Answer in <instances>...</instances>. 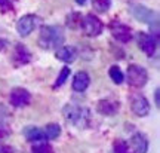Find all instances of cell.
Instances as JSON below:
<instances>
[{
  "mask_svg": "<svg viewBox=\"0 0 160 153\" xmlns=\"http://www.w3.org/2000/svg\"><path fill=\"white\" fill-rule=\"evenodd\" d=\"M97 112L99 114H104V116H113L119 112V103L114 100H110V98L101 100L97 104Z\"/></svg>",
  "mask_w": 160,
  "mask_h": 153,
  "instance_id": "cell-13",
  "label": "cell"
},
{
  "mask_svg": "<svg viewBox=\"0 0 160 153\" xmlns=\"http://www.w3.org/2000/svg\"><path fill=\"white\" fill-rule=\"evenodd\" d=\"M113 153H129V146L123 140H116L113 146Z\"/></svg>",
  "mask_w": 160,
  "mask_h": 153,
  "instance_id": "cell-22",
  "label": "cell"
},
{
  "mask_svg": "<svg viewBox=\"0 0 160 153\" xmlns=\"http://www.w3.org/2000/svg\"><path fill=\"white\" fill-rule=\"evenodd\" d=\"M111 0H92V8L99 13H104L110 9Z\"/></svg>",
  "mask_w": 160,
  "mask_h": 153,
  "instance_id": "cell-18",
  "label": "cell"
},
{
  "mask_svg": "<svg viewBox=\"0 0 160 153\" xmlns=\"http://www.w3.org/2000/svg\"><path fill=\"white\" fill-rule=\"evenodd\" d=\"M91 83V77L86 71H79L76 73L74 79H73V89L76 92H83L88 89V86Z\"/></svg>",
  "mask_w": 160,
  "mask_h": 153,
  "instance_id": "cell-16",
  "label": "cell"
},
{
  "mask_svg": "<svg viewBox=\"0 0 160 153\" xmlns=\"http://www.w3.org/2000/svg\"><path fill=\"white\" fill-rule=\"evenodd\" d=\"M13 149L9 147V146H5V144H0V153H12Z\"/></svg>",
  "mask_w": 160,
  "mask_h": 153,
  "instance_id": "cell-25",
  "label": "cell"
},
{
  "mask_svg": "<svg viewBox=\"0 0 160 153\" xmlns=\"http://www.w3.org/2000/svg\"><path fill=\"white\" fill-rule=\"evenodd\" d=\"M70 76V68L65 66V67H62V70L59 71V74H58L57 80H55V85H53V89H57V88H61V86L65 83V80L68 79Z\"/></svg>",
  "mask_w": 160,
  "mask_h": 153,
  "instance_id": "cell-20",
  "label": "cell"
},
{
  "mask_svg": "<svg viewBox=\"0 0 160 153\" xmlns=\"http://www.w3.org/2000/svg\"><path fill=\"white\" fill-rule=\"evenodd\" d=\"M9 134V131L6 129V128H3V126H0V138H3V137H6Z\"/></svg>",
  "mask_w": 160,
  "mask_h": 153,
  "instance_id": "cell-28",
  "label": "cell"
},
{
  "mask_svg": "<svg viewBox=\"0 0 160 153\" xmlns=\"http://www.w3.org/2000/svg\"><path fill=\"white\" fill-rule=\"evenodd\" d=\"M0 9H2V12H8L11 9H13L12 0H0Z\"/></svg>",
  "mask_w": 160,
  "mask_h": 153,
  "instance_id": "cell-24",
  "label": "cell"
},
{
  "mask_svg": "<svg viewBox=\"0 0 160 153\" xmlns=\"http://www.w3.org/2000/svg\"><path fill=\"white\" fill-rule=\"evenodd\" d=\"M22 132H24L25 140L30 143H37V141H43L45 140L43 128H39V126H25Z\"/></svg>",
  "mask_w": 160,
  "mask_h": 153,
  "instance_id": "cell-15",
  "label": "cell"
},
{
  "mask_svg": "<svg viewBox=\"0 0 160 153\" xmlns=\"http://www.w3.org/2000/svg\"><path fill=\"white\" fill-rule=\"evenodd\" d=\"M132 153H147L148 152V140L144 134H133L128 144Z\"/></svg>",
  "mask_w": 160,
  "mask_h": 153,
  "instance_id": "cell-12",
  "label": "cell"
},
{
  "mask_svg": "<svg viewBox=\"0 0 160 153\" xmlns=\"http://www.w3.org/2000/svg\"><path fill=\"white\" fill-rule=\"evenodd\" d=\"M62 114L67 124L76 126L77 129H85L91 124V110L85 106L67 104L62 110Z\"/></svg>",
  "mask_w": 160,
  "mask_h": 153,
  "instance_id": "cell-2",
  "label": "cell"
},
{
  "mask_svg": "<svg viewBox=\"0 0 160 153\" xmlns=\"http://www.w3.org/2000/svg\"><path fill=\"white\" fill-rule=\"evenodd\" d=\"M31 153H52V147L48 143H37L31 147Z\"/></svg>",
  "mask_w": 160,
  "mask_h": 153,
  "instance_id": "cell-21",
  "label": "cell"
},
{
  "mask_svg": "<svg viewBox=\"0 0 160 153\" xmlns=\"http://www.w3.org/2000/svg\"><path fill=\"white\" fill-rule=\"evenodd\" d=\"M30 61H31V52L27 49V46L17 43L12 54V62L17 67H21V66H27Z\"/></svg>",
  "mask_w": 160,
  "mask_h": 153,
  "instance_id": "cell-9",
  "label": "cell"
},
{
  "mask_svg": "<svg viewBox=\"0 0 160 153\" xmlns=\"http://www.w3.org/2000/svg\"><path fill=\"white\" fill-rule=\"evenodd\" d=\"M40 24V18L36 15H24L17 21V31L19 36L27 37L33 33Z\"/></svg>",
  "mask_w": 160,
  "mask_h": 153,
  "instance_id": "cell-6",
  "label": "cell"
},
{
  "mask_svg": "<svg viewBox=\"0 0 160 153\" xmlns=\"http://www.w3.org/2000/svg\"><path fill=\"white\" fill-rule=\"evenodd\" d=\"M138 43H139V48L141 51L148 55V57H153L156 54V49L159 46V39L154 34H147V33H139L138 34Z\"/></svg>",
  "mask_w": 160,
  "mask_h": 153,
  "instance_id": "cell-7",
  "label": "cell"
},
{
  "mask_svg": "<svg viewBox=\"0 0 160 153\" xmlns=\"http://www.w3.org/2000/svg\"><path fill=\"white\" fill-rule=\"evenodd\" d=\"M110 31L113 34V37L122 43H128L129 40H132V30L122 23H113L110 25Z\"/></svg>",
  "mask_w": 160,
  "mask_h": 153,
  "instance_id": "cell-10",
  "label": "cell"
},
{
  "mask_svg": "<svg viewBox=\"0 0 160 153\" xmlns=\"http://www.w3.org/2000/svg\"><path fill=\"white\" fill-rule=\"evenodd\" d=\"M154 100H156V107H160V89L159 88L154 91Z\"/></svg>",
  "mask_w": 160,
  "mask_h": 153,
  "instance_id": "cell-26",
  "label": "cell"
},
{
  "mask_svg": "<svg viewBox=\"0 0 160 153\" xmlns=\"http://www.w3.org/2000/svg\"><path fill=\"white\" fill-rule=\"evenodd\" d=\"M110 77H111V80L114 82V83H122L123 80H125V76H123V71L120 70L117 66H113V67H110Z\"/></svg>",
  "mask_w": 160,
  "mask_h": 153,
  "instance_id": "cell-19",
  "label": "cell"
},
{
  "mask_svg": "<svg viewBox=\"0 0 160 153\" xmlns=\"http://www.w3.org/2000/svg\"><path fill=\"white\" fill-rule=\"evenodd\" d=\"M77 2V5H85L86 3V0H76Z\"/></svg>",
  "mask_w": 160,
  "mask_h": 153,
  "instance_id": "cell-29",
  "label": "cell"
},
{
  "mask_svg": "<svg viewBox=\"0 0 160 153\" xmlns=\"http://www.w3.org/2000/svg\"><path fill=\"white\" fill-rule=\"evenodd\" d=\"M64 39L65 36L61 25H46L40 30L37 43L42 49L51 51V49H58L64 43Z\"/></svg>",
  "mask_w": 160,
  "mask_h": 153,
  "instance_id": "cell-1",
  "label": "cell"
},
{
  "mask_svg": "<svg viewBox=\"0 0 160 153\" xmlns=\"http://www.w3.org/2000/svg\"><path fill=\"white\" fill-rule=\"evenodd\" d=\"M43 132H45V140H55L61 135V126L58 124H49L43 128Z\"/></svg>",
  "mask_w": 160,
  "mask_h": 153,
  "instance_id": "cell-17",
  "label": "cell"
},
{
  "mask_svg": "<svg viewBox=\"0 0 160 153\" xmlns=\"http://www.w3.org/2000/svg\"><path fill=\"white\" fill-rule=\"evenodd\" d=\"M131 108L137 116L142 118L150 113V103L144 95H135L131 101Z\"/></svg>",
  "mask_w": 160,
  "mask_h": 153,
  "instance_id": "cell-11",
  "label": "cell"
},
{
  "mask_svg": "<svg viewBox=\"0 0 160 153\" xmlns=\"http://www.w3.org/2000/svg\"><path fill=\"white\" fill-rule=\"evenodd\" d=\"M80 21H82V17H80L79 12H73L71 15L68 17V27H71V29H76L77 25L80 24Z\"/></svg>",
  "mask_w": 160,
  "mask_h": 153,
  "instance_id": "cell-23",
  "label": "cell"
},
{
  "mask_svg": "<svg viewBox=\"0 0 160 153\" xmlns=\"http://www.w3.org/2000/svg\"><path fill=\"white\" fill-rule=\"evenodd\" d=\"M30 101H31V95L24 88H13L9 94V103L17 108L27 106V104H30Z\"/></svg>",
  "mask_w": 160,
  "mask_h": 153,
  "instance_id": "cell-8",
  "label": "cell"
},
{
  "mask_svg": "<svg viewBox=\"0 0 160 153\" xmlns=\"http://www.w3.org/2000/svg\"><path fill=\"white\" fill-rule=\"evenodd\" d=\"M131 13L141 23L148 24L154 36H159V15L157 12L144 5H131Z\"/></svg>",
  "mask_w": 160,
  "mask_h": 153,
  "instance_id": "cell-3",
  "label": "cell"
},
{
  "mask_svg": "<svg viewBox=\"0 0 160 153\" xmlns=\"http://www.w3.org/2000/svg\"><path fill=\"white\" fill-rule=\"evenodd\" d=\"M80 27H82L83 33H85L88 37H97V36H99V34L102 33L104 24L98 17L89 13V15H86V17L82 18Z\"/></svg>",
  "mask_w": 160,
  "mask_h": 153,
  "instance_id": "cell-4",
  "label": "cell"
},
{
  "mask_svg": "<svg viewBox=\"0 0 160 153\" xmlns=\"http://www.w3.org/2000/svg\"><path fill=\"white\" fill-rule=\"evenodd\" d=\"M148 80L147 70L138 64H131L128 67V83L133 88H142Z\"/></svg>",
  "mask_w": 160,
  "mask_h": 153,
  "instance_id": "cell-5",
  "label": "cell"
},
{
  "mask_svg": "<svg viewBox=\"0 0 160 153\" xmlns=\"http://www.w3.org/2000/svg\"><path fill=\"white\" fill-rule=\"evenodd\" d=\"M6 46H8V42L5 39H0V52H3L6 49Z\"/></svg>",
  "mask_w": 160,
  "mask_h": 153,
  "instance_id": "cell-27",
  "label": "cell"
},
{
  "mask_svg": "<svg viewBox=\"0 0 160 153\" xmlns=\"http://www.w3.org/2000/svg\"><path fill=\"white\" fill-rule=\"evenodd\" d=\"M55 57L62 62H73L77 58V51L74 46H59L55 52Z\"/></svg>",
  "mask_w": 160,
  "mask_h": 153,
  "instance_id": "cell-14",
  "label": "cell"
}]
</instances>
